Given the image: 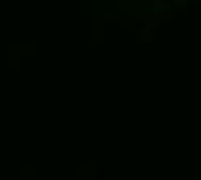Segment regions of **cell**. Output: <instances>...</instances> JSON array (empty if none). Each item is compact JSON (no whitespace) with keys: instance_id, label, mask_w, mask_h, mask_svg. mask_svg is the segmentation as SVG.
Wrapping results in <instances>:
<instances>
[{"instance_id":"1","label":"cell","mask_w":201,"mask_h":180,"mask_svg":"<svg viewBox=\"0 0 201 180\" xmlns=\"http://www.w3.org/2000/svg\"><path fill=\"white\" fill-rule=\"evenodd\" d=\"M165 5L163 4H159V2H154V12H159V11H163Z\"/></svg>"}]
</instances>
